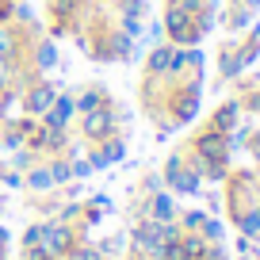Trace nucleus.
<instances>
[{
	"mask_svg": "<svg viewBox=\"0 0 260 260\" xmlns=\"http://www.w3.org/2000/svg\"><path fill=\"white\" fill-rule=\"evenodd\" d=\"M161 180L169 184V191H172V195H199V191H203V180H199V172L191 169V161H187L184 149H176V153L165 161Z\"/></svg>",
	"mask_w": 260,
	"mask_h": 260,
	"instance_id": "nucleus-1",
	"label": "nucleus"
},
{
	"mask_svg": "<svg viewBox=\"0 0 260 260\" xmlns=\"http://www.w3.org/2000/svg\"><path fill=\"white\" fill-rule=\"evenodd\" d=\"M119 107H115V100H107L104 107H96V111H88V115H77V126H81V138L84 142H104V138H111V134H119Z\"/></svg>",
	"mask_w": 260,
	"mask_h": 260,
	"instance_id": "nucleus-2",
	"label": "nucleus"
},
{
	"mask_svg": "<svg viewBox=\"0 0 260 260\" xmlns=\"http://www.w3.org/2000/svg\"><path fill=\"white\" fill-rule=\"evenodd\" d=\"M57 92H61V84H57L54 77H39L35 84H27V88H23V115H35V119H42V115L54 107Z\"/></svg>",
	"mask_w": 260,
	"mask_h": 260,
	"instance_id": "nucleus-3",
	"label": "nucleus"
},
{
	"mask_svg": "<svg viewBox=\"0 0 260 260\" xmlns=\"http://www.w3.org/2000/svg\"><path fill=\"white\" fill-rule=\"evenodd\" d=\"M42 249L50 252L54 260H61L65 252L77 245V230L69 226V222H57V218H50V222H42Z\"/></svg>",
	"mask_w": 260,
	"mask_h": 260,
	"instance_id": "nucleus-4",
	"label": "nucleus"
},
{
	"mask_svg": "<svg viewBox=\"0 0 260 260\" xmlns=\"http://www.w3.org/2000/svg\"><path fill=\"white\" fill-rule=\"evenodd\" d=\"M27 149H35L39 157H57L69 149V130H54V126H39L27 138Z\"/></svg>",
	"mask_w": 260,
	"mask_h": 260,
	"instance_id": "nucleus-5",
	"label": "nucleus"
},
{
	"mask_svg": "<svg viewBox=\"0 0 260 260\" xmlns=\"http://www.w3.org/2000/svg\"><path fill=\"white\" fill-rule=\"evenodd\" d=\"M42 126H54V130H69L77 122V100H73V92H57V100H54V107H50L46 115H42Z\"/></svg>",
	"mask_w": 260,
	"mask_h": 260,
	"instance_id": "nucleus-6",
	"label": "nucleus"
},
{
	"mask_svg": "<svg viewBox=\"0 0 260 260\" xmlns=\"http://www.w3.org/2000/svg\"><path fill=\"white\" fill-rule=\"evenodd\" d=\"M27 61L35 65V73H39V77H50L57 69V61H61V57H57V42L50 39V35H39L35 46H31V54H27Z\"/></svg>",
	"mask_w": 260,
	"mask_h": 260,
	"instance_id": "nucleus-7",
	"label": "nucleus"
},
{
	"mask_svg": "<svg viewBox=\"0 0 260 260\" xmlns=\"http://www.w3.org/2000/svg\"><path fill=\"white\" fill-rule=\"evenodd\" d=\"M176 214H180V207H176V199H172V191H153V195H146V203H142V218H153V222H176Z\"/></svg>",
	"mask_w": 260,
	"mask_h": 260,
	"instance_id": "nucleus-8",
	"label": "nucleus"
},
{
	"mask_svg": "<svg viewBox=\"0 0 260 260\" xmlns=\"http://www.w3.org/2000/svg\"><path fill=\"white\" fill-rule=\"evenodd\" d=\"M241 104H237V96H230V100H222L218 107L211 111V119H207V126L211 130H222V134H234L237 126H241Z\"/></svg>",
	"mask_w": 260,
	"mask_h": 260,
	"instance_id": "nucleus-9",
	"label": "nucleus"
},
{
	"mask_svg": "<svg viewBox=\"0 0 260 260\" xmlns=\"http://www.w3.org/2000/svg\"><path fill=\"white\" fill-rule=\"evenodd\" d=\"M172 42L169 39H161V42H153L149 46V54H146V65H142V77H169V69H172Z\"/></svg>",
	"mask_w": 260,
	"mask_h": 260,
	"instance_id": "nucleus-10",
	"label": "nucleus"
},
{
	"mask_svg": "<svg viewBox=\"0 0 260 260\" xmlns=\"http://www.w3.org/2000/svg\"><path fill=\"white\" fill-rule=\"evenodd\" d=\"M256 19V12L245 4V0H226V8H222V27H226L230 35H241L249 31V23Z\"/></svg>",
	"mask_w": 260,
	"mask_h": 260,
	"instance_id": "nucleus-11",
	"label": "nucleus"
},
{
	"mask_svg": "<svg viewBox=\"0 0 260 260\" xmlns=\"http://www.w3.org/2000/svg\"><path fill=\"white\" fill-rule=\"evenodd\" d=\"M241 73H245V61L237 54V39L222 42L218 46V81H237Z\"/></svg>",
	"mask_w": 260,
	"mask_h": 260,
	"instance_id": "nucleus-12",
	"label": "nucleus"
},
{
	"mask_svg": "<svg viewBox=\"0 0 260 260\" xmlns=\"http://www.w3.org/2000/svg\"><path fill=\"white\" fill-rule=\"evenodd\" d=\"M23 119V88H4L0 92V126H12V122Z\"/></svg>",
	"mask_w": 260,
	"mask_h": 260,
	"instance_id": "nucleus-13",
	"label": "nucleus"
},
{
	"mask_svg": "<svg viewBox=\"0 0 260 260\" xmlns=\"http://www.w3.org/2000/svg\"><path fill=\"white\" fill-rule=\"evenodd\" d=\"M73 100H77V115H88V111H96V107H104L107 100H111V92H107L104 84H84L81 92H73Z\"/></svg>",
	"mask_w": 260,
	"mask_h": 260,
	"instance_id": "nucleus-14",
	"label": "nucleus"
},
{
	"mask_svg": "<svg viewBox=\"0 0 260 260\" xmlns=\"http://www.w3.org/2000/svg\"><path fill=\"white\" fill-rule=\"evenodd\" d=\"M23 187H27V191H54V176H50V169H46V161H39V165H31V169H27L23 172Z\"/></svg>",
	"mask_w": 260,
	"mask_h": 260,
	"instance_id": "nucleus-15",
	"label": "nucleus"
},
{
	"mask_svg": "<svg viewBox=\"0 0 260 260\" xmlns=\"http://www.w3.org/2000/svg\"><path fill=\"white\" fill-rule=\"evenodd\" d=\"M46 161V169H50V176H54V184L57 187H65L69 180H73V165H69V157L65 153H57V157H42Z\"/></svg>",
	"mask_w": 260,
	"mask_h": 260,
	"instance_id": "nucleus-16",
	"label": "nucleus"
},
{
	"mask_svg": "<svg viewBox=\"0 0 260 260\" xmlns=\"http://www.w3.org/2000/svg\"><path fill=\"white\" fill-rule=\"evenodd\" d=\"M0 146L8 149V153H16V149L27 146V138L19 134V126H0Z\"/></svg>",
	"mask_w": 260,
	"mask_h": 260,
	"instance_id": "nucleus-17",
	"label": "nucleus"
},
{
	"mask_svg": "<svg viewBox=\"0 0 260 260\" xmlns=\"http://www.w3.org/2000/svg\"><path fill=\"white\" fill-rule=\"evenodd\" d=\"M65 260H100V249H92V245H73V249L65 252Z\"/></svg>",
	"mask_w": 260,
	"mask_h": 260,
	"instance_id": "nucleus-18",
	"label": "nucleus"
},
{
	"mask_svg": "<svg viewBox=\"0 0 260 260\" xmlns=\"http://www.w3.org/2000/svg\"><path fill=\"white\" fill-rule=\"evenodd\" d=\"M12 73H16V61L0 57V92H4V88H12Z\"/></svg>",
	"mask_w": 260,
	"mask_h": 260,
	"instance_id": "nucleus-19",
	"label": "nucleus"
},
{
	"mask_svg": "<svg viewBox=\"0 0 260 260\" xmlns=\"http://www.w3.org/2000/svg\"><path fill=\"white\" fill-rule=\"evenodd\" d=\"M39 241H42V222H39V226H31V230L23 234V249H35Z\"/></svg>",
	"mask_w": 260,
	"mask_h": 260,
	"instance_id": "nucleus-20",
	"label": "nucleus"
},
{
	"mask_svg": "<svg viewBox=\"0 0 260 260\" xmlns=\"http://www.w3.org/2000/svg\"><path fill=\"white\" fill-rule=\"evenodd\" d=\"M23 260H54L42 245H35V249H23Z\"/></svg>",
	"mask_w": 260,
	"mask_h": 260,
	"instance_id": "nucleus-21",
	"label": "nucleus"
},
{
	"mask_svg": "<svg viewBox=\"0 0 260 260\" xmlns=\"http://www.w3.org/2000/svg\"><path fill=\"white\" fill-rule=\"evenodd\" d=\"M146 35H149V39H153V42H161V39H165V27H161V23H153V27H149Z\"/></svg>",
	"mask_w": 260,
	"mask_h": 260,
	"instance_id": "nucleus-22",
	"label": "nucleus"
},
{
	"mask_svg": "<svg viewBox=\"0 0 260 260\" xmlns=\"http://www.w3.org/2000/svg\"><path fill=\"white\" fill-rule=\"evenodd\" d=\"M4 252H8V230L0 226V260H4Z\"/></svg>",
	"mask_w": 260,
	"mask_h": 260,
	"instance_id": "nucleus-23",
	"label": "nucleus"
},
{
	"mask_svg": "<svg viewBox=\"0 0 260 260\" xmlns=\"http://www.w3.org/2000/svg\"><path fill=\"white\" fill-rule=\"evenodd\" d=\"M245 4H249V8H252V12H260V0H245Z\"/></svg>",
	"mask_w": 260,
	"mask_h": 260,
	"instance_id": "nucleus-24",
	"label": "nucleus"
},
{
	"mask_svg": "<svg viewBox=\"0 0 260 260\" xmlns=\"http://www.w3.org/2000/svg\"><path fill=\"white\" fill-rule=\"evenodd\" d=\"M100 260H104V256H100Z\"/></svg>",
	"mask_w": 260,
	"mask_h": 260,
	"instance_id": "nucleus-25",
	"label": "nucleus"
}]
</instances>
